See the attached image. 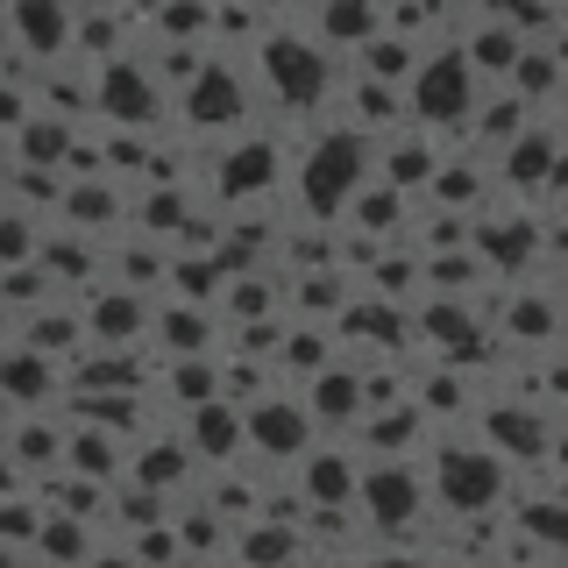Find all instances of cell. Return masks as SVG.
Wrapping results in <instances>:
<instances>
[{
    "instance_id": "6da1fadb",
    "label": "cell",
    "mask_w": 568,
    "mask_h": 568,
    "mask_svg": "<svg viewBox=\"0 0 568 568\" xmlns=\"http://www.w3.org/2000/svg\"><path fill=\"white\" fill-rule=\"evenodd\" d=\"M377 178V142L355 135V129H327L313 142L306 156H298L292 185H298V206L313 213V221H342L348 200Z\"/></svg>"
},
{
    "instance_id": "7a4b0ae2",
    "label": "cell",
    "mask_w": 568,
    "mask_h": 568,
    "mask_svg": "<svg viewBox=\"0 0 568 568\" xmlns=\"http://www.w3.org/2000/svg\"><path fill=\"white\" fill-rule=\"evenodd\" d=\"M426 490H434V511H448V519H497V505L511 490V469L497 448L440 440L434 462H426Z\"/></svg>"
},
{
    "instance_id": "3957f363",
    "label": "cell",
    "mask_w": 568,
    "mask_h": 568,
    "mask_svg": "<svg viewBox=\"0 0 568 568\" xmlns=\"http://www.w3.org/2000/svg\"><path fill=\"white\" fill-rule=\"evenodd\" d=\"M426 505H434L426 469H413V462H363V497H355V511H363L369 532L426 547Z\"/></svg>"
},
{
    "instance_id": "277c9868",
    "label": "cell",
    "mask_w": 568,
    "mask_h": 568,
    "mask_svg": "<svg viewBox=\"0 0 568 568\" xmlns=\"http://www.w3.org/2000/svg\"><path fill=\"white\" fill-rule=\"evenodd\" d=\"M256 71H263V93L277 106H292V114H306V106L327 100L334 85V58L320 36H263L256 43Z\"/></svg>"
},
{
    "instance_id": "5b68a950",
    "label": "cell",
    "mask_w": 568,
    "mask_h": 568,
    "mask_svg": "<svg viewBox=\"0 0 568 568\" xmlns=\"http://www.w3.org/2000/svg\"><path fill=\"white\" fill-rule=\"evenodd\" d=\"M405 100H413V121L434 129V135L469 129V114H476V71H469V58H462V50H434V58L413 71Z\"/></svg>"
},
{
    "instance_id": "8992f818",
    "label": "cell",
    "mask_w": 568,
    "mask_h": 568,
    "mask_svg": "<svg viewBox=\"0 0 568 568\" xmlns=\"http://www.w3.org/2000/svg\"><path fill=\"white\" fill-rule=\"evenodd\" d=\"M93 114L106 129H156L164 121V85H156L150 64L106 58V64H93Z\"/></svg>"
},
{
    "instance_id": "52a82bcc",
    "label": "cell",
    "mask_w": 568,
    "mask_h": 568,
    "mask_svg": "<svg viewBox=\"0 0 568 568\" xmlns=\"http://www.w3.org/2000/svg\"><path fill=\"white\" fill-rule=\"evenodd\" d=\"M277 178H284V150L271 135H227V150H221V164H213V192H221L227 206H256V200H271L277 192Z\"/></svg>"
},
{
    "instance_id": "ba28073f",
    "label": "cell",
    "mask_w": 568,
    "mask_h": 568,
    "mask_svg": "<svg viewBox=\"0 0 568 568\" xmlns=\"http://www.w3.org/2000/svg\"><path fill=\"white\" fill-rule=\"evenodd\" d=\"M85 342L93 348H142L156 327V306L150 292H129V284H100V292H85Z\"/></svg>"
},
{
    "instance_id": "9c48e42d",
    "label": "cell",
    "mask_w": 568,
    "mask_h": 568,
    "mask_svg": "<svg viewBox=\"0 0 568 568\" xmlns=\"http://www.w3.org/2000/svg\"><path fill=\"white\" fill-rule=\"evenodd\" d=\"M248 413V455H271V462H298L320 440V426L306 413V398H284V390H271V398L242 405Z\"/></svg>"
},
{
    "instance_id": "30bf717a",
    "label": "cell",
    "mask_w": 568,
    "mask_h": 568,
    "mask_svg": "<svg viewBox=\"0 0 568 568\" xmlns=\"http://www.w3.org/2000/svg\"><path fill=\"white\" fill-rule=\"evenodd\" d=\"M363 462L369 455L355 448V440H313L292 469H298L306 505H355V497H363Z\"/></svg>"
},
{
    "instance_id": "8fae6325",
    "label": "cell",
    "mask_w": 568,
    "mask_h": 568,
    "mask_svg": "<svg viewBox=\"0 0 568 568\" xmlns=\"http://www.w3.org/2000/svg\"><path fill=\"white\" fill-rule=\"evenodd\" d=\"M178 106H185V129H200V135H242L248 129V100H242V79L227 64H206L200 79L178 93Z\"/></svg>"
},
{
    "instance_id": "7c38bea8",
    "label": "cell",
    "mask_w": 568,
    "mask_h": 568,
    "mask_svg": "<svg viewBox=\"0 0 568 568\" xmlns=\"http://www.w3.org/2000/svg\"><path fill=\"white\" fill-rule=\"evenodd\" d=\"M8 29H14L22 50H36L43 64H58V58H71V43H79V0H14Z\"/></svg>"
},
{
    "instance_id": "4fadbf2b",
    "label": "cell",
    "mask_w": 568,
    "mask_h": 568,
    "mask_svg": "<svg viewBox=\"0 0 568 568\" xmlns=\"http://www.w3.org/2000/svg\"><path fill=\"white\" fill-rule=\"evenodd\" d=\"M448 164L440 156V135L434 129H398L390 142H377V185H390V192H419V185H434V171Z\"/></svg>"
},
{
    "instance_id": "5bb4252c",
    "label": "cell",
    "mask_w": 568,
    "mask_h": 568,
    "mask_svg": "<svg viewBox=\"0 0 568 568\" xmlns=\"http://www.w3.org/2000/svg\"><path fill=\"white\" fill-rule=\"evenodd\" d=\"M185 440H192V455L213 462V469H242V455H248V413L235 398H213L200 405V413L185 419Z\"/></svg>"
},
{
    "instance_id": "9a60e30c",
    "label": "cell",
    "mask_w": 568,
    "mask_h": 568,
    "mask_svg": "<svg viewBox=\"0 0 568 568\" xmlns=\"http://www.w3.org/2000/svg\"><path fill=\"white\" fill-rule=\"evenodd\" d=\"M426 434H434V419L405 398V405H384V413H363V426H355V448H363L369 462H413L405 448H419Z\"/></svg>"
},
{
    "instance_id": "2e32d148",
    "label": "cell",
    "mask_w": 568,
    "mask_h": 568,
    "mask_svg": "<svg viewBox=\"0 0 568 568\" xmlns=\"http://www.w3.org/2000/svg\"><path fill=\"white\" fill-rule=\"evenodd\" d=\"M64 469L71 476H93V484H121V476H129V440H121L114 426L71 419L64 426Z\"/></svg>"
},
{
    "instance_id": "e0dca14e",
    "label": "cell",
    "mask_w": 568,
    "mask_h": 568,
    "mask_svg": "<svg viewBox=\"0 0 568 568\" xmlns=\"http://www.w3.org/2000/svg\"><path fill=\"white\" fill-rule=\"evenodd\" d=\"M484 434H490V448L497 455H511V462H540V455H555V434H547V419L532 413V398H519V405H484Z\"/></svg>"
},
{
    "instance_id": "ac0fdd59",
    "label": "cell",
    "mask_w": 568,
    "mask_h": 568,
    "mask_svg": "<svg viewBox=\"0 0 568 568\" xmlns=\"http://www.w3.org/2000/svg\"><path fill=\"white\" fill-rule=\"evenodd\" d=\"M306 413H313V426L320 434H355V426H363V413H369V398H363V369H320V377L306 384Z\"/></svg>"
},
{
    "instance_id": "d6986e66",
    "label": "cell",
    "mask_w": 568,
    "mask_h": 568,
    "mask_svg": "<svg viewBox=\"0 0 568 568\" xmlns=\"http://www.w3.org/2000/svg\"><path fill=\"white\" fill-rule=\"evenodd\" d=\"M50 398L64 405V390H58V363L14 342V348H8V363H0V405H22V413H50Z\"/></svg>"
},
{
    "instance_id": "ffe728a7",
    "label": "cell",
    "mask_w": 568,
    "mask_h": 568,
    "mask_svg": "<svg viewBox=\"0 0 568 568\" xmlns=\"http://www.w3.org/2000/svg\"><path fill=\"white\" fill-rule=\"evenodd\" d=\"M526 50L532 43L511 22H497V14H484V22L462 36V58H469V71H476V79H497V85H511V71H519Z\"/></svg>"
},
{
    "instance_id": "44dd1931",
    "label": "cell",
    "mask_w": 568,
    "mask_h": 568,
    "mask_svg": "<svg viewBox=\"0 0 568 568\" xmlns=\"http://www.w3.org/2000/svg\"><path fill=\"white\" fill-rule=\"evenodd\" d=\"M235 568H292L306 561V532L298 526H277V519H242L235 526Z\"/></svg>"
},
{
    "instance_id": "7402d4cb",
    "label": "cell",
    "mask_w": 568,
    "mask_h": 568,
    "mask_svg": "<svg viewBox=\"0 0 568 568\" xmlns=\"http://www.w3.org/2000/svg\"><path fill=\"white\" fill-rule=\"evenodd\" d=\"M526 129H532V106L511 93V85H505V93H490V100H476V114H469V142L490 156V164H497V156H505Z\"/></svg>"
},
{
    "instance_id": "603a6c76",
    "label": "cell",
    "mask_w": 568,
    "mask_h": 568,
    "mask_svg": "<svg viewBox=\"0 0 568 568\" xmlns=\"http://www.w3.org/2000/svg\"><path fill=\"white\" fill-rule=\"evenodd\" d=\"M192 462H200V455H192L185 434H150V440H135V448H129V476L171 497V490L192 476Z\"/></svg>"
},
{
    "instance_id": "cb8c5ba5",
    "label": "cell",
    "mask_w": 568,
    "mask_h": 568,
    "mask_svg": "<svg viewBox=\"0 0 568 568\" xmlns=\"http://www.w3.org/2000/svg\"><path fill=\"white\" fill-rule=\"evenodd\" d=\"M213 306H192V298H164L156 306V327H150V342L164 348V355H213Z\"/></svg>"
},
{
    "instance_id": "d4e9b609",
    "label": "cell",
    "mask_w": 568,
    "mask_h": 568,
    "mask_svg": "<svg viewBox=\"0 0 568 568\" xmlns=\"http://www.w3.org/2000/svg\"><path fill=\"white\" fill-rule=\"evenodd\" d=\"M561 313H568V306H555V298H547L540 284H519V292L505 298V313H497V327H505V342L547 348V342L561 334Z\"/></svg>"
},
{
    "instance_id": "484cf974",
    "label": "cell",
    "mask_w": 568,
    "mask_h": 568,
    "mask_svg": "<svg viewBox=\"0 0 568 568\" xmlns=\"http://www.w3.org/2000/svg\"><path fill=\"white\" fill-rule=\"evenodd\" d=\"M58 221L71 227V235H106V227L121 221V192H114V178H71Z\"/></svg>"
},
{
    "instance_id": "4316f807",
    "label": "cell",
    "mask_w": 568,
    "mask_h": 568,
    "mask_svg": "<svg viewBox=\"0 0 568 568\" xmlns=\"http://www.w3.org/2000/svg\"><path fill=\"white\" fill-rule=\"evenodd\" d=\"M490 192H497V164H455L448 156V164L434 171V185H426V200H434L440 213H469L476 221Z\"/></svg>"
},
{
    "instance_id": "83f0119b",
    "label": "cell",
    "mask_w": 568,
    "mask_h": 568,
    "mask_svg": "<svg viewBox=\"0 0 568 568\" xmlns=\"http://www.w3.org/2000/svg\"><path fill=\"white\" fill-rule=\"evenodd\" d=\"M0 448L22 462V469H36V476H58L64 469V426H58V413H29V419L8 426Z\"/></svg>"
},
{
    "instance_id": "f1b7e54d",
    "label": "cell",
    "mask_w": 568,
    "mask_h": 568,
    "mask_svg": "<svg viewBox=\"0 0 568 568\" xmlns=\"http://www.w3.org/2000/svg\"><path fill=\"white\" fill-rule=\"evenodd\" d=\"M555 156H561L555 129H526V135L511 142L505 156H497V185H511V192H532V185H547V178H555Z\"/></svg>"
},
{
    "instance_id": "f546056e",
    "label": "cell",
    "mask_w": 568,
    "mask_h": 568,
    "mask_svg": "<svg viewBox=\"0 0 568 568\" xmlns=\"http://www.w3.org/2000/svg\"><path fill=\"white\" fill-rule=\"evenodd\" d=\"M342 221H348V235H363V242H398L405 235V192H390V185L369 178V185L348 200Z\"/></svg>"
},
{
    "instance_id": "4dcf8cb0",
    "label": "cell",
    "mask_w": 568,
    "mask_h": 568,
    "mask_svg": "<svg viewBox=\"0 0 568 568\" xmlns=\"http://www.w3.org/2000/svg\"><path fill=\"white\" fill-rule=\"evenodd\" d=\"M29 555L50 561V568H85V561L100 555V526H93V519H64V511H50Z\"/></svg>"
},
{
    "instance_id": "1f68e13d",
    "label": "cell",
    "mask_w": 568,
    "mask_h": 568,
    "mask_svg": "<svg viewBox=\"0 0 568 568\" xmlns=\"http://www.w3.org/2000/svg\"><path fill=\"white\" fill-rule=\"evenodd\" d=\"M348 271L342 263H327V271H298L292 277V313L298 320H320V327H334V320L348 313Z\"/></svg>"
},
{
    "instance_id": "d6a6232c",
    "label": "cell",
    "mask_w": 568,
    "mask_h": 568,
    "mask_svg": "<svg viewBox=\"0 0 568 568\" xmlns=\"http://www.w3.org/2000/svg\"><path fill=\"white\" fill-rule=\"evenodd\" d=\"M419 43L413 36H398V29H377L363 50H355V71L363 79H377V85H413V71H419Z\"/></svg>"
},
{
    "instance_id": "836d02e7",
    "label": "cell",
    "mask_w": 568,
    "mask_h": 568,
    "mask_svg": "<svg viewBox=\"0 0 568 568\" xmlns=\"http://www.w3.org/2000/svg\"><path fill=\"white\" fill-rule=\"evenodd\" d=\"M22 348H36V355H50V363H58V355H79V348H93L85 342V313L71 306V313H58V306H36L22 327Z\"/></svg>"
},
{
    "instance_id": "e575fe53",
    "label": "cell",
    "mask_w": 568,
    "mask_h": 568,
    "mask_svg": "<svg viewBox=\"0 0 568 568\" xmlns=\"http://www.w3.org/2000/svg\"><path fill=\"white\" fill-rule=\"evenodd\" d=\"M320 369H334V327H320V320H298V327H284L277 342V377H320Z\"/></svg>"
},
{
    "instance_id": "d590c367",
    "label": "cell",
    "mask_w": 568,
    "mask_h": 568,
    "mask_svg": "<svg viewBox=\"0 0 568 568\" xmlns=\"http://www.w3.org/2000/svg\"><path fill=\"white\" fill-rule=\"evenodd\" d=\"M313 29H320V43H348V50H363L369 36L384 29V8L377 0H320V14H313Z\"/></svg>"
},
{
    "instance_id": "8d00e7d4",
    "label": "cell",
    "mask_w": 568,
    "mask_h": 568,
    "mask_svg": "<svg viewBox=\"0 0 568 568\" xmlns=\"http://www.w3.org/2000/svg\"><path fill=\"white\" fill-rule=\"evenodd\" d=\"M164 398L185 405V413L213 405V398H221V363H213V355H171V363H164Z\"/></svg>"
},
{
    "instance_id": "74e56055",
    "label": "cell",
    "mask_w": 568,
    "mask_h": 568,
    "mask_svg": "<svg viewBox=\"0 0 568 568\" xmlns=\"http://www.w3.org/2000/svg\"><path fill=\"white\" fill-rule=\"evenodd\" d=\"M22 135V150H14V164L22 171H64V156H71V114H36L29 129H14Z\"/></svg>"
},
{
    "instance_id": "f35d334b",
    "label": "cell",
    "mask_w": 568,
    "mask_h": 568,
    "mask_svg": "<svg viewBox=\"0 0 568 568\" xmlns=\"http://www.w3.org/2000/svg\"><path fill=\"white\" fill-rule=\"evenodd\" d=\"M106 519H114L121 532H150V526H164V519H171V497H164V490H150V484H135V476H121L114 497H106Z\"/></svg>"
},
{
    "instance_id": "ab89813d",
    "label": "cell",
    "mask_w": 568,
    "mask_h": 568,
    "mask_svg": "<svg viewBox=\"0 0 568 568\" xmlns=\"http://www.w3.org/2000/svg\"><path fill=\"white\" fill-rule=\"evenodd\" d=\"M413 405L426 419H462L469 413V377H455V363H440V369H426V377H413Z\"/></svg>"
},
{
    "instance_id": "60d3db41",
    "label": "cell",
    "mask_w": 568,
    "mask_h": 568,
    "mask_svg": "<svg viewBox=\"0 0 568 568\" xmlns=\"http://www.w3.org/2000/svg\"><path fill=\"white\" fill-rule=\"evenodd\" d=\"M43 221L22 206H0V271H22V263H43Z\"/></svg>"
},
{
    "instance_id": "b9f144b4",
    "label": "cell",
    "mask_w": 568,
    "mask_h": 568,
    "mask_svg": "<svg viewBox=\"0 0 568 568\" xmlns=\"http://www.w3.org/2000/svg\"><path fill=\"white\" fill-rule=\"evenodd\" d=\"M561 85H568V71H561V58H555V43H547V50H526L519 71H511V93H519L526 106L547 100V93H561Z\"/></svg>"
},
{
    "instance_id": "7bdbcfd3",
    "label": "cell",
    "mask_w": 568,
    "mask_h": 568,
    "mask_svg": "<svg viewBox=\"0 0 568 568\" xmlns=\"http://www.w3.org/2000/svg\"><path fill=\"white\" fill-rule=\"evenodd\" d=\"M213 58H206V43H156V85H178V93H185V85L192 79H200V71H206Z\"/></svg>"
},
{
    "instance_id": "ee69618b",
    "label": "cell",
    "mask_w": 568,
    "mask_h": 568,
    "mask_svg": "<svg viewBox=\"0 0 568 568\" xmlns=\"http://www.w3.org/2000/svg\"><path fill=\"white\" fill-rule=\"evenodd\" d=\"M156 29H164V43H200L213 29V0H164Z\"/></svg>"
},
{
    "instance_id": "f6af8a7d",
    "label": "cell",
    "mask_w": 568,
    "mask_h": 568,
    "mask_svg": "<svg viewBox=\"0 0 568 568\" xmlns=\"http://www.w3.org/2000/svg\"><path fill=\"white\" fill-rule=\"evenodd\" d=\"M0 298H8V306H22V313L50 306V271H43V263H22V271H0Z\"/></svg>"
},
{
    "instance_id": "bcb514c9",
    "label": "cell",
    "mask_w": 568,
    "mask_h": 568,
    "mask_svg": "<svg viewBox=\"0 0 568 568\" xmlns=\"http://www.w3.org/2000/svg\"><path fill=\"white\" fill-rule=\"evenodd\" d=\"M0 497H22V462L0 448Z\"/></svg>"
},
{
    "instance_id": "7dc6e473",
    "label": "cell",
    "mask_w": 568,
    "mask_h": 568,
    "mask_svg": "<svg viewBox=\"0 0 568 568\" xmlns=\"http://www.w3.org/2000/svg\"><path fill=\"white\" fill-rule=\"evenodd\" d=\"M85 568H142V561L129 555V547H100V555H93V561H85Z\"/></svg>"
},
{
    "instance_id": "c3c4849f",
    "label": "cell",
    "mask_w": 568,
    "mask_h": 568,
    "mask_svg": "<svg viewBox=\"0 0 568 568\" xmlns=\"http://www.w3.org/2000/svg\"><path fill=\"white\" fill-rule=\"evenodd\" d=\"M547 185H555V192H561V200H568V150L555 156V178H547Z\"/></svg>"
},
{
    "instance_id": "681fc988",
    "label": "cell",
    "mask_w": 568,
    "mask_h": 568,
    "mask_svg": "<svg viewBox=\"0 0 568 568\" xmlns=\"http://www.w3.org/2000/svg\"><path fill=\"white\" fill-rule=\"evenodd\" d=\"M555 58H561V71H568V22L555 29Z\"/></svg>"
},
{
    "instance_id": "f907efd6",
    "label": "cell",
    "mask_w": 568,
    "mask_h": 568,
    "mask_svg": "<svg viewBox=\"0 0 568 568\" xmlns=\"http://www.w3.org/2000/svg\"><path fill=\"white\" fill-rule=\"evenodd\" d=\"M0 568H29V555H14V547H0Z\"/></svg>"
},
{
    "instance_id": "816d5d0a",
    "label": "cell",
    "mask_w": 568,
    "mask_h": 568,
    "mask_svg": "<svg viewBox=\"0 0 568 568\" xmlns=\"http://www.w3.org/2000/svg\"><path fill=\"white\" fill-rule=\"evenodd\" d=\"M8 348H14V342H0V363H8Z\"/></svg>"
},
{
    "instance_id": "f5cc1de1",
    "label": "cell",
    "mask_w": 568,
    "mask_h": 568,
    "mask_svg": "<svg viewBox=\"0 0 568 568\" xmlns=\"http://www.w3.org/2000/svg\"><path fill=\"white\" fill-rule=\"evenodd\" d=\"M540 568H568V561H540Z\"/></svg>"
},
{
    "instance_id": "db71d44e",
    "label": "cell",
    "mask_w": 568,
    "mask_h": 568,
    "mask_svg": "<svg viewBox=\"0 0 568 568\" xmlns=\"http://www.w3.org/2000/svg\"><path fill=\"white\" fill-rule=\"evenodd\" d=\"M0 440H8V419H0Z\"/></svg>"
},
{
    "instance_id": "11a10c76",
    "label": "cell",
    "mask_w": 568,
    "mask_h": 568,
    "mask_svg": "<svg viewBox=\"0 0 568 568\" xmlns=\"http://www.w3.org/2000/svg\"><path fill=\"white\" fill-rule=\"evenodd\" d=\"M561 334H568V313H561Z\"/></svg>"
},
{
    "instance_id": "9f6ffc18",
    "label": "cell",
    "mask_w": 568,
    "mask_h": 568,
    "mask_svg": "<svg viewBox=\"0 0 568 568\" xmlns=\"http://www.w3.org/2000/svg\"><path fill=\"white\" fill-rule=\"evenodd\" d=\"M292 568H313V561H292Z\"/></svg>"
},
{
    "instance_id": "6f0895ef",
    "label": "cell",
    "mask_w": 568,
    "mask_h": 568,
    "mask_svg": "<svg viewBox=\"0 0 568 568\" xmlns=\"http://www.w3.org/2000/svg\"><path fill=\"white\" fill-rule=\"evenodd\" d=\"M0 8H14V0H0Z\"/></svg>"
}]
</instances>
